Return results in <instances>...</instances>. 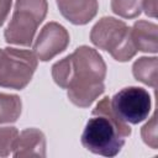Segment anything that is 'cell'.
<instances>
[{"instance_id": "6da1fadb", "label": "cell", "mask_w": 158, "mask_h": 158, "mask_svg": "<svg viewBox=\"0 0 158 158\" xmlns=\"http://www.w3.org/2000/svg\"><path fill=\"white\" fill-rule=\"evenodd\" d=\"M52 77L57 85L67 89L68 98L74 105L88 107L105 90L106 64L95 49L80 46L53 64Z\"/></svg>"}, {"instance_id": "7a4b0ae2", "label": "cell", "mask_w": 158, "mask_h": 158, "mask_svg": "<svg viewBox=\"0 0 158 158\" xmlns=\"http://www.w3.org/2000/svg\"><path fill=\"white\" fill-rule=\"evenodd\" d=\"M131 135V127L116 116L109 98L100 100L85 125L81 144L90 152L105 157L116 156L125 138Z\"/></svg>"}, {"instance_id": "3957f363", "label": "cell", "mask_w": 158, "mask_h": 158, "mask_svg": "<svg viewBox=\"0 0 158 158\" xmlns=\"http://www.w3.org/2000/svg\"><path fill=\"white\" fill-rule=\"evenodd\" d=\"M90 40L98 48L109 52L118 62L130 60L137 53L131 28L123 21L114 17L100 19L91 28Z\"/></svg>"}, {"instance_id": "277c9868", "label": "cell", "mask_w": 158, "mask_h": 158, "mask_svg": "<svg viewBox=\"0 0 158 158\" xmlns=\"http://www.w3.org/2000/svg\"><path fill=\"white\" fill-rule=\"evenodd\" d=\"M47 9V0H16L12 19L4 33L5 41L10 44L31 46Z\"/></svg>"}, {"instance_id": "5b68a950", "label": "cell", "mask_w": 158, "mask_h": 158, "mask_svg": "<svg viewBox=\"0 0 158 158\" xmlns=\"http://www.w3.org/2000/svg\"><path fill=\"white\" fill-rule=\"evenodd\" d=\"M33 52L17 48H0V86L21 90L32 79L37 68Z\"/></svg>"}, {"instance_id": "8992f818", "label": "cell", "mask_w": 158, "mask_h": 158, "mask_svg": "<svg viewBox=\"0 0 158 158\" xmlns=\"http://www.w3.org/2000/svg\"><path fill=\"white\" fill-rule=\"evenodd\" d=\"M116 116L126 123H139L148 117L151 111V95L138 86L121 89L110 100Z\"/></svg>"}, {"instance_id": "52a82bcc", "label": "cell", "mask_w": 158, "mask_h": 158, "mask_svg": "<svg viewBox=\"0 0 158 158\" xmlns=\"http://www.w3.org/2000/svg\"><path fill=\"white\" fill-rule=\"evenodd\" d=\"M69 44V33L62 25L48 22L43 26L33 44V53L37 59L47 62L62 53Z\"/></svg>"}, {"instance_id": "ba28073f", "label": "cell", "mask_w": 158, "mask_h": 158, "mask_svg": "<svg viewBox=\"0 0 158 158\" xmlns=\"http://www.w3.org/2000/svg\"><path fill=\"white\" fill-rule=\"evenodd\" d=\"M57 6L69 22L85 25L98 14V0H57Z\"/></svg>"}, {"instance_id": "9c48e42d", "label": "cell", "mask_w": 158, "mask_h": 158, "mask_svg": "<svg viewBox=\"0 0 158 158\" xmlns=\"http://www.w3.org/2000/svg\"><path fill=\"white\" fill-rule=\"evenodd\" d=\"M12 156L16 158L46 157V137L43 132L37 128L23 130L19 135Z\"/></svg>"}, {"instance_id": "30bf717a", "label": "cell", "mask_w": 158, "mask_h": 158, "mask_svg": "<svg viewBox=\"0 0 158 158\" xmlns=\"http://www.w3.org/2000/svg\"><path fill=\"white\" fill-rule=\"evenodd\" d=\"M158 27L153 22L144 20L136 21L131 28V37L137 51L157 53L158 51Z\"/></svg>"}, {"instance_id": "8fae6325", "label": "cell", "mask_w": 158, "mask_h": 158, "mask_svg": "<svg viewBox=\"0 0 158 158\" xmlns=\"http://www.w3.org/2000/svg\"><path fill=\"white\" fill-rule=\"evenodd\" d=\"M157 69L158 59L157 57H141L138 58L132 67L133 77L152 88H157Z\"/></svg>"}, {"instance_id": "7c38bea8", "label": "cell", "mask_w": 158, "mask_h": 158, "mask_svg": "<svg viewBox=\"0 0 158 158\" xmlns=\"http://www.w3.org/2000/svg\"><path fill=\"white\" fill-rule=\"evenodd\" d=\"M22 102L20 96L0 93V123L15 122L21 115Z\"/></svg>"}, {"instance_id": "4fadbf2b", "label": "cell", "mask_w": 158, "mask_h": 158, "mask_svg": "<svg viewBox=\"0 0 158 158\" xmlns=\"http://www.w3.org/2000/svg\"><path fill=\"white\" fill-rule=\"evenodd\" d=\"M111 10L123 19H135L142 12V0H111Z\"/></svg>"}, {"instance_id": "5bb4252c", "label": "cell", "mask_w": 158, "mask_h": 158, "mask_svg": "<svg viewBox=\"0 0 158 158\" xmlns=\"http://www.w3.org/2000/svg\"><path fill=\"white\" fill-rule=\"evenodd\" d=\"M19 138L15 127H0V157H7L14 152Z\"/></svg>"}, {"instance_id": "9a60e30c", "label": "cell", "mask_w": 158, "mask_h": 158, "mask_svg": "<svg viewBox=\"0 0 158 158\" xmlns=\"http://www.w3.org/2000/svg\"><path fill=\"white\" fill-rule=\"evenodd\" d=\"M141 135H142V138H143L146 144H148L153 149H157V147H158V138H157V118H156V114L142 127Z\"/></svg>"}, {"instance_id": "2e32d148", "label": "cell", "mask_w": 158, "mask_h": 158, "mask_svg": "<svg viewBox=\"0 0 158 158\" xmlns=\"http://www.w3.org/2000/svg\"><path fill=\"white\" fill-rule=\"evenodd\" d=\"M142 10L149 17L157 16V0H142Z\"/></svg>"}, {"instance_id": "e0dca14e", "label": "cell", "mask_w": 158, "mask_h": 158, "mask_svg": "<svg viewBox=\"0 0 158 158\" xmlns=\"http://www.w3.org/2000/svg\"><path fill=\"white\" fill-rule=\"evenodd\" d=\"M11 2L12 0H0V26L4 25L6 21L10 9H11Z\"/></svg>"}]
</instances>
